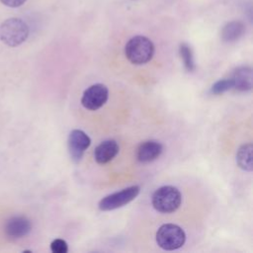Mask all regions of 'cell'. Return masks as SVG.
<instances>
[{"instance_id": "obj_1", "label": "cell", "mask_w": 253, "mask_h": 253, "mask_svg": "<svg viewBox=\"0 0 253 253\" xmlns=\"http://www.w3.org/2000/svg\"><path fill=\"white\" fill-rule=\"evenodd\" d=\"M28 25L19 18H9L0 24V41L8 46L22 44L29 37Z\"/></svg>"}, {"instance_id": "obj_2", "label": "cell", "mask_w": 253, "mask_h": 253, "mask_svg": "<svg viewBox=\"0 0 253 253\" xmlns=\"http://www.w3.org/2000/svg\"><path fill=\"white\" fill-rule=\"evenodd\" d=\"M126 58L133 64H144L154 54V44L146 37L135 36L131 38L125 46Z\"/></svg>"}, {"instance_id": "obj_3", "label": "cell", "mask_w": 253, "mask_h": 253, "mask_svg": "<svg viewBox=\"0 0 253 253\" xmlns=\"http://www.w3.org/2000/svg\"><path fill=\"white\" fill-rule=\"evenodd\" d=\"M182 195L180 191L173 186H162L152 195L151 203L153 208L163 213L175 211L181 205Z\"/></svg>"}, {"instance_id": "obj_4", "label": "cell", "mask_w": 253, "mask_h": 253, "mask_svg": "<svg viewBox=\"0 0 253 253\" xmlns=\"http://www.w3.org/2000/svg\"><path fill=\"white\" fill-rule=\"evenodd\" d=\"M186 241L185 231L174 223L161 225L156 232V242L164 250L171 251L179 249Z\"/></svg>"}, {"instance_id": "obj_5", "label": "cell", "mask_w": 253, "mask_h": 253, "mask_svg": "<svg viewBox=\"0 0 253 253\" xmlns=\"http://www.w3.org/2000/svg\"><path fill=\"white\" fill-rule=\"evenodd\" d=\"M139 190V187L135 185L115 192L103 198L99 202L98 207L101 211H112L119 209L134 200V198L138 195Z\"/></svg>"}, {"instance_id": "obj_6", "label": "cell", "mask_w": 253, "mask_h": 253, "mask_svg": "<svg viewBox=\"0 0 253 253\" xmlns=\"http://www.w3.org/2000/svg\"><path fill=\"white\" fill-rule=\"evenodd\" d=\"M109 97L107 86L97 83L88 87L81 98V103L84 108L90 111H96L103 107Z\"/></svg>"}, {"instance_id": "obj_7", "label": "cell", "mask_w": 253, "mask_h": 253, "mask_svg": "<svg viewBox=\"0 0 253 253\" xmlns=\"http://www.w3.org/2000/svg\"><path fill=\"white\" fill-rule=\"evenodd\" d=\"M31 230L32 222L24 215L11 216L4 224V232L10 239H20L28 235Z\"/></svg>"}, {"instance_id": "obj_8", "label": "cell", "mask_w": 253, "mask_h": 253, "mask_svg": "<svg viewBox=\"0 0 253 253\" xmlns=\"http://www.w3.org/2000/svg\"><path fill=\"white\" fill-rule=\"evenodd\" d=\"M90 144L91 139L83 130L73 129L68 136V149L71 159L76 163L79 162Z\"/></svg>"}, {"instance_id": "obj_9", "label": "cell", "mask_w": 253, "mask_h": 253, "mask_svg": "<svg viewBox=\"0 0 253 253\" xmlns=\"http://www.w3.org/2000/svg\"><path fill=\"white\" fill-rule=\"evenodd\" d=\"M163 151V146L159 141L147 140L142 142L136 150V158L139 162L147 163L155 160Z\"/></svg>"}, {"instance_id": "obj_10", "label": "cell", "mask_w": 253, "mask_h": 253, "mask_svg": "<svg viewBox=\"0 0 253 253\" xmlns=\"http://www.w3.org/2000/svg\"><path fill=\"white\" fill-rule=\"evenodd\" d=\"M119 145L116 140L108 139L101 142L94 151V158L99 164H106L113 160L119 153Z\"/></svg>"}, {"instance_id": "obj_11", "label": "cell", "mask_w": 253, "mask_h": 253, "mask_svg": "<svg viewBox=\"0 0 253 253\" xmlns=\"http://www.w3.org/2000/svg\"><path fill=\"white\" fill-rule=\"evenodd\" d=\"M233 88L245 92L252 88V70L248 66H241L234 70L231 77Z\"/></svg>"}, {"instance_id": "obj_12", "label": "cell", "mask_w": 253, "mask_h": 253, "mask_svg": "<svg viewBox=\"0 0 253 253\" xmlns=\"http://www.w3.org/2000/svg\"><path fill=\"white\" fill-rule=\"evenodd\" d=\"M245 32V26L240 21H232L221 30V39L226 42L237 41Z\"/></svg>"}, {"instance_id": "obj_13", "label": "cell", "mask_w": 253, "mask_h": 253, "mask_svg": "<svg viewBox=\"0 0 253 253\" xmlns=\"http://www.w3.org/2000/svg\"><path fill=\"white\" fill-rule=\"evenodd\" d=\"M252 150H253V145L250 142L241 145L237 150V153H236L237 165L245 171H252Z\"/></svg>"}, {"instance_id": "obj_14", "label": "cell", "mask_w": 253, "mask_h": 253, "mask_svg": "<svg viewBox=\"0 0 253 253\" xmlns=\"http://www.w3.org/2000/svg\"><path fill=\"white\" fill-rule=\"evenodd\" d=\"M179 51H180L181 58H182V60L184 62L185 68L188 71H190V72L194 71L195 68H196V65H195L194 56H193V52H192L191 47L187 43H182L180 45Z\"/></svg>"}, {"instance_id": "obj_15", "label": "cell", "mask_w": 253, "mask_h": 253, "mask_svg": "<svg viewBox=\"0 0 253 253\" xmlns=\"http://www.w3.org/2000/svg\"><path fill=\"white\" fill-rule=\"evenodd\" d=\"M233 88V83L231 78H226V79H221L216 81L211 88V93L214 95H219L222 94L230 89Z\"/></svg>"}, {"instance_id": "obj_16", "label": "cell", "mask_w": 253, "mask_h": 253, "mask_svg": "<svg viewBox=\"0 0 253 253\" xmlns=\"http://www.w3.org/2000/svg\"><path fill=\"white\" fill-rule=\"evenodd\" d=\"M50 249L53 253H66L68 251V246L63 239L57 238L50 243Z\"/></svg>"}, {"instance_id": "obj_17", "label": "cell", "mask_w": 253, "mask_h": 253, "mask_svg": "<svg viewBox=\"0 0 253 253\" xmlns=\"http://www.w3.org/2000/svg\"><path fill=\"white\" fill-rule=\"evenodd\" d=\"M2 4L11 8H17L22 6L27 0H0Z\"/></svg>"}]
</instances>
